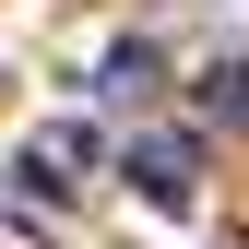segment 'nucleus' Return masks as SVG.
Instances as JSON below:
<instances>
[{
    "instance_id": "1",
    "label": "nucleus",
    "mask_w": 249,
    "mask_h": 249,
    "mask_svg": "<svg viewBox=\"0 0 249 249\" xmlns=\"http://www.w3.org/2000/svg\"><path fill=\"white\" fill-rule=\"evenodd\" d=\"M131 190H142L154 213H178V202L202 190V154L178 142V131H142V142H131Z\"/></svg>"
},
{
    "instance_id": "3",
    "label": "nucleus",
    "mask_w": 249,
    "mask_h": 249,
    "mask_svg": "<svg viewBox=\"0 0 249 249\" xmlns=\"http://www.w3.org/2000/svg\"><path fill=\"white\" fill-rule=\"evenodd\" d=\"M95 95H107V107H131V95H154V48H142V36H119V48L95 59Z\"/></svg>"
},
{
    "instance_id": "2",
    "label": "nucleus",
    "mask_w": 249,
    "mask_h": 249,
    "mask_svg": "<svg viewBox=\"0 0 249 249\" xmlns=\"http://www.w3.org/2000/svg\"><path fill=\"white\" fill-rule=\"evenodd\" d=\"M12 166H24V190H71V178L95 166V131H71V119H59V131H36Z\"/></svg>"
}]
</instances>
